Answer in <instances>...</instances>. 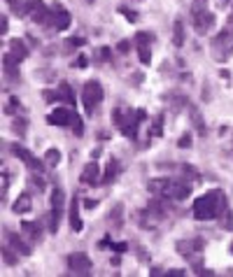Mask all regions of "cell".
Listing matches in <instances>:
<instances>
[{"mask_svg": "<svg viewBox=\"0 0 233 277\" xmlns=\"http://www.w3.org/2000/svg\"><path fill=\"white\" fill-rule=\"evenodd\" d=\"M152 40H149L147 33H135V49H138V56H140V63L149 66V61H152Z\"/></svg>", "mask_w": 233, "mask_h": 277, "instance_id": "7", "label": "cell"}, {"mask_svg": "<svg viewBox=\"0 0 233 277\" xmlns=\"http://www.w3.org/2000/svg\"><path fill=\"white\" fill-rule=\"evenodd\" d=\"M0 33H7V17H3V21H0Z\"/></svg>", "mask_w": 233, "mask_h": 277, "instance_id": "39", "label": "cell"}, {"mask_svg": "<svg viewBox=\"0 0 233 277\" xmlns=\"http://www.w3.org/2000/svg\"><path fill=\"white\" fill-rule=\"evenodd\" d=\"M12 154H14L17 158H21V163H26V165H28L31 170H35V173H37L40 168H42V161L33 156V154H31L28 149H26V147H21V145H12Z\"/></svg>", "mask_w": 233, "mask_h": 277, "instance_id": "11", "label": "cell"}, {"mask_svg": "<svg viewBox=\"0 0 233 277\" xmlns=\"http://www.w3.org/2000/svg\"><path fill=\"white\" fill-rule=\"evenodd\" d=\"M73 128H75V131H77V135H82V131H84V128H82V119H80V117H77V115H75Z\"/></svg>", "mask_w": 233, "mask_h": 277, "instance_id": "35", "label": "cell"}, {"mask_svg": "<svg viewBox=\"0 0 233 277\" xmlns=\"http://www.w3.org/2000/svg\"><path fill=\"white\" fill-rule=\"evenodd\" d=\"M17 256H19V254L14 252V249L10 247V245H7V247H3V261H5L7 265H14V263H17V261H19Z\"/></svg>", "mask_w": 233, "mask_h": 277, "instance_id": "26", "label": "cell"}, {"mask_svg": "<svg viewBox=\"0 0 233 277\" xmlns=\"http://www.w3.org/2000/svg\"><path fill=\"white\" fill-rule=\"evenodd\" d=\"M70 226H73V231H82V219H80V207H77V198L73 200V207H70Z\"/></svg>", "mask_w": 233, "mask_h": 277, "instance_id": "21", "label": "cell"}, {"mask_svg": "<svg viewBox=\"0 0 233 277\" xmlns=\"http://www.w3.org/2000/svg\"><path fill=\"white\" fill-rule=\"evenodd\" d=\"M10 54L17 61H24L26 56H28V49H26V44L21 42L19 37H14V40H10Z\"/></svg>", "mask_w": 233, "mask_h": 277, "instance_id": "16", "label": "cell"}, {"mask_svg": "<svg viewBox=\"0 0 233 277\" xmlns=\"http://www.w3.org/2000/svg\"><path fill=\"white\" fill-rule=\"evenodd\" d=\"M21 231H24L26 238H31L33 242H40V240H42V233H40V226H37V224L24 221V224H21Z\"/></svg>", "mask_w": 233, "mask_h": 277, "instance_id": "18", "label": "cell"}, {"mask_svg": "<svg viewBox=\"0 0 233 277\" xmlns=\"http://www.w3.org/2000/svg\"><path fill=\"white\" fill-rule=\"evenodd\" d=\"M75 121V112L68 107H56L49 117H47V124L51 126H68V124H73Z\"/></svg>", "mask_w": 233, "mask_h": 277, "instance_id": "9", "label": "cell"}, {"mask_svg": "<svg viewBox=\"0 0 233 277\" xmlns=\"http://www.w3.org/2000/svg\"><path fill=\"white\" fill-rule=\"evenodd\" d=\"M166 184H168V177H156V180H152L147 184V189H149V193H154V196H163Z\"/></svg>", "mask_w": 233, "mask_h": 277, "instance_id": "19", "label": "cell"}, {"mask_svg": "<svg viewBox=\"0 0 233 277\" xmlns=\"http://www.w3.org/2000/svg\"><path fill=\"white\" fill-rule=\"evenodd\" d=\"M172 42H175V47H182L184 44V24L180 19L172 24Z\"/></svg>", "mask_w": 233, "mask_h": 277, "instance_id": "20", "label": "cell"}, {"mask_svg": "<svg viewBox=\"0 0 233 277\" xmlns=\"http://www.w3.org/2000/svg\"><path fill=\"white\" fill-rule=\"evenodd\" d=\"M168 275H172V277H182L184 270H180V268H172V270H168Z\"/></svg>", "mask_w": 233, "mask_h": 277, "instance_id": "38", "label": "cell"}, {"mask_svg": "<svg viewBox=\"0 0 233 277\" xmlns=\"http://www.w3.org/2000/svg\"><path fill=\"white\" fill-rule=\"evenodd\" d=\"M203 247H205V242L201 240V238H189V240H180L178 245H175V249H178L182 256H194V254L203 252Z\"/></svg>", "mask_w": 233, "mask_h": 277, "instance_id": "8", "label": "cell"}, {"mask_svg": "<svg viewBox=\"0 0 233 277\" xmlns=\"http://www.w3.org/2000/svg\"><path fill=\"white\" fill-rule=\"evenodd\" d=\"M19 63H21V61H17L12 54H10V51L3 56V70H5L7 77L19 79Z\"/></svg>", "mask_w": 233, "mask_h": 277, "instance_id": "15", "label": "cell"}, {"mask_svg": "<svg viewBox=\"0 0 233 277\" xmlns=\"http://www.w3.org/2000/svg\"><path fill=\"white\" fill-rule=\"evenodd\" d=\"M161 124H163V117H156V121H154V128L149 135H161Z\"/></svg>", "mask_w": 233, "mask_h": 277, "instance_id": "33", "label": "cell"}, {"mask_svg": "<svg viewBox=\"0 0 233 277\" xmlns=\"http://www.w3.org/2000/svg\"><path fill=\"white\" fill-rule=\"evenodd\" d=\"M63 203H66V193H63V189H54V191H51V207H54V210H61Z\"/></svg>", "mask_w": 233, "mask_h": 277, "instance_id": "23", "label": "cell"}, {"mask_svg": "<svg viewBox=\"0 0 233 277\" xmlns=\"http://www.w3.org/2000/svg\"><path fill=\"white\" fill-rule=\"evenodd\" d=\"M215 26V14L208 12V10H201V12H194V28L196 33H208L210 28Z\"/></svg>", "mask_w": 233, "mask_h": 277, "instance_id": "10", "label": "cell"}, {"mask_svg": "<svg viewBox=\"0 0 233 277\" xmlns=\"http://www.w3.org/2000/svg\"><path fill=\"white\" fill-rule=\"evenodd\" d=\"M187 196H191V187L187 182H180V180H168L166 184V191L161 198H172V200H184Z\"/></svg>", "mask_w": 233, "mask_h": 277, "instance_id": "6", "label": "cell"}, {"mask_svg": "<svg viewBox=\"0 0 233 277\" xmlns=\"http://www.w3.org/2000/svg\"><path fill=\"white\" fill-rule=\"evenodd\" d=\"M68 268H70V272H75V275H91V259H89V254L84 252H75L68 256Z\"/></svg>", "mask_w": 233, "mask_h": 277, "instance_id": "5", "label": "cell"}, {"mask_svg": "<svg viewBox=\"0 0 233 277\" xmlns=\"http://www.w3.org/2000/svg\"><path fill=\"white\" fill-rule=\"evenodd\" d=\"M59 226H61V210H54V207H51V214H49V229H51V233H56V231H59Z\"/></svg>", "mask_w": 233, "mask_h": 277, "instance_id": "28", "label": "cell"}, {"mask_svg": "<svg viewBox=\"0 0 233 277\" xmlns=\"http://www.w3.org/2000/svg\"><path fill=\"white\" fill-rule=\"evenodd\" d=\"M210 51L215 56V61L224 63L233 56V28H224L219 35L210 42Z\"/></svg>", "mask_w": 233, "mask_h": 277, "instance_id": "3", "label": "cell"}, {"mask_svg": "<svg viewBox=\"0 0 233 277\" xmlns=\"http://www.w3.org/2000/svg\"><path fill=\"white\" fill-rule=\"evenodd\" d=\"M191 117H194V126H196L198 133L203 135V133H205V126H203V121H201V115H198L196 109H191Z\"/></svg>", "mask_w": 233, "mask_h": 277, "instance_id": "30", "label": "cell"}, {"mask_svg": "<svg viewBox=\"0 0 233 277\" xmlns=\"http://www.w3.org/2000/svg\"><path fill=\"white\" fill-rule=\"evenodd\" d=\"M98 177H100V170H98V163L91 161V163H86L84 170H82V184H98Z\"/></svg>", "mask_w": 233, "mask_h": 277, "instance_id": "13", "label": "cell"}, {"mask_svg": "<svg viewBox=\"0 0 233 277\" xmlns=\"http://www.w3.org/2000/svg\"><path fill=\"white\" fill-rule=\"evenodd\" d=\"M110 56H112V51L107 47H100L98 51H96V59H98V61H107Z\"/></svg>", "mask_w": 233, "mask_h": 277, "instance_id": "32", "label": "cell"}, {"mask_svg": "<svg viewBox=\"0 0 233 277\" xmlns=\"http://www.w3.org/2000/svg\"><path fill=\"white\" fill-rule=\"evenodd\" d=\"M119 51H129V42H119Z\"/></svg>", "mask_w": 233, "mask_h": 277, "instance_id": "40", "label": "cell"}, {"mask_svg": "<svg viewBox=\"0 0 233 277\" xmlns=\"http://www.w3.org/2000/svg\"><path fill=\"white\" fill-rule=\"evenodd\" d=\"M124 205H116L114 210L110 212V224H114V226H122V221H124Z\"/></svg>", "mask_w": 233, "mask_h": 277, "instance_id": "29", "label": "cell"}, {"mask_svg": "<svg viewBox=\"0 0 233 277\" xmlns=\"http://www.w3.org/2000/svg\"><path fill=\"white\" fill-rule=\"evenodd\" d=\"M12 207H14V212H17V214H26V212H31V207H33V198L28 196V193H21Z\"/></svg>", "mask_w": 233, "mask_h": 277, "instance_id": "17", "label": "cell"}, {"mask_svg": "<svg viewBox=\"0 0 233 277\" xmlns=\"http://www.w3.org/2000/svg\"><path fill=\"white\" fill-rule=\"evenodd\" d=\"M86 63H89L86 56H77V68H86Z\"/></svg>", "mask_w": 233, "mask_h": 277, "instance_id": "37", "label": "cell"}, {"mask_svg": "<svg viewBox=\"0 0 233 277\" xmlns=\"http://www.w3.org/2000/svg\"><path fill=\"white\" fill-rule=\"evenodd\" d=\"M221 229H226V231H233V210H224L221 212Z\"/></svg>", "mask_w": 233, "mask_h": 277, "instance_id": "27", "label": "cell"}, {"mask_svg": "<svg viewBox=\"0 0 233 277\" xmlns=\"http://www.w3.org/2000/svg\"><path fill=\"white\" fill-rule=\"evenodd\" d=\"M231 252H233V245H231Z\"/></svg>", "mask_w": 233, "mask_h": 277, "instance_id": "41", "label": "cell"}, {"mask_svg": "<svg viewBox=\"0 0 233 277\" xmlns=\"http://www.w3.org/2000/svg\"><path fill=\"white\" fill-rule=\"evenodd\" d=\"M59 98L66 102H75V96H73V91H70V84L68 82H61L59 84Z\"/></svg>", "mask_w": 233, "mask_h": 277, "instance_id": "25", "label": "cell"}, {"mask_svg": "<svg viewBox=\"0 0 233 277\" xmlns=\"http://www.w3.org/2000/svg\"><path fill=\"white\" fill-rule=\"evenodd\" d=\"M114 124L119 128H122V133L126 135V138L135 140V135H138V126H140V121L145 119V112L142 109H114Z\"/></svg>", "mask_w": 233, "mask_h": 277, "instance_id": "2", "label": "cell"}, {"mask_svg": "<svg viewBox=\"0 0 233 277\" xmlns=\"http://www.w3.org/2000/svg\"><path fill=\"white\" fill-rule=\"evenodd\" d=\"M224 205H226V198H224V191L215 189V191H208L205 196L194 200V217L198 221H210V219H215L221 210H224Z\"/></svg>", "mask_w": 233, "mask_h": 277, "instance_id": "1", "label": "cell"}, {"mask_svg": "<svg viewBox=\"0 0 233 277\" xmlns=\"http://www.w3.org/2000/svg\"><path fill=\"white\" fill-rule=\"evenodd\" d=\"M44 163H47L49 168H56V165L61 163V151H59V149H49L47 154H44Z\"/></svg>", "mask_w": 233, "mask_h": 277, "instance_id": "24", "label": "cell"}, {"mask_svg": "<svg viewBox=\"0 0 233 277\" xmlns=\"http://www.w3.org/2000/svg\"><path fill=\"white\" fill-rule=\"evenodd\" d=\"M82 102H84L86 115H93V109L103 102V86H100V82H96V79L86 82L84 89H82Z\"/></svg>", "mask_w": 233, "mask_h": 277, "instance_id": "4", "label": "cell"}, {"mask_svg": "<svg viewBox=\"0 0 233 277\" xmlns=\"http://www.w3.org/2000/svg\"><path fill=\"white\" fill-rule=\"evenodd\" d=\"M116 173H119V165H116V161H110L107 163V168H105V175H103V184H110V182L116 180Z\"/></svg>", "mask_w": 233, "mask_h": 277, "instance_id": "22", "label": "cell"}, {"mask_svg": "<svg viewBox=\"0 0 233 277\" xmlns=\"http://www.w3.org/2000/svg\"><path fill=\"white\" fill-rule=\"evenodd\" d=\"M7 242H10V247H12L17 254H21V256H31V245H26L21 235H14V233L7 231Z\"/></svg>", "mask_w": 233, "mask_h": 277, "instance_id": "14", "label": "cell"}, {"mask_svg": "<svg viewBox=\"0 0 233 277\" xmlns=\"http://www.w3.org/2000/svg\"><path fill=\"white\" fill-rule=\"evenodd\" d=\"M17 105H19V100H17V98H12V100H10V105L5 107V112H10V115H12L14 109H17Z\"/></svg>", "mask_w": 233, "mask_h": 277, "instance_id": "36", "label": "cell"}, {"mask_svg": "<svg viewBox=\"0 0 233 277\" xmlns=\"http://www.w3.org/2000/svg\"><path fill=\"white\" fill-rule=\"evenodd\" d=\"M178 147H182V149H184V147H187V149H189V147H191V135H189V133H187V135H182V138H180Z\"/></svg>", "mask_w": 233, "mask_h": 277, "instance_id": "34", "label": "cell"}, {"mask_svg": "<svg viewBox=\"0 0 233 277\" xmlns=\"http://www.w3.org/2000/svg\"><path fill=\"white\" fill-rule=\"evenodd\" d=\"M51 12H54V21H51V28L56 30H66L70 26V12H68L63 5H54L51 7Z\"/></svg>", "mask_w": 233, "mask_h": 277, "instance_id": "12", "label": "cell"}, {"mask_svg": "<svg viewBox=\"0 0 233 277\" xmlns=\"http://www.w3.org/2000/svg\"><path fill=\"white\" fill-rule=\"evenodd\" d=\"M80 44H84V40H82V37H77V40H75V37H70V40L66 42V51H73V49H77Z\"/></svg>", "mask_w": 233, "mask_h": 277, "instance_id": "31", "label": "cell"}]
</instances>
